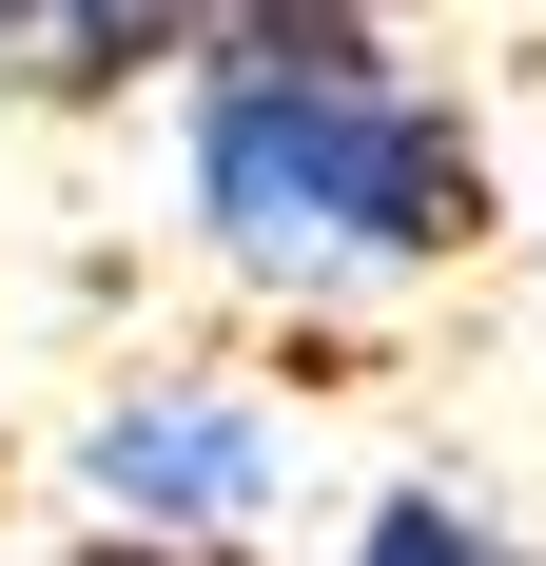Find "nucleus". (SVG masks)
Instances as JSON below:
<instances>
[{
  "label": "nucleus",
  "mask_w": 546,
  "mask_h": 566,
  "mask_svg": "<svg viewBox=\"0 0 546 566\" xmlns=\"http://www.w3.org/2000/svg\"><path fill=\"white\" fill-rule=\"evenodd\" d=\"M176 234L254 313H410L489 254V137L449 117V78H410L390 0L216 40L176 78Z\"/></svg>",
  "instance_id": "f257e3e1"
},
{
  "label": "nucleus",
  "mask_w": 546,
  "mask_h": 566,
  "mask_svg": "<svg viewBox=\"0 0 546 566\" xmlns=\"http://www.w3.org/2000/svg\"><path fill=\"white\" fill-rule=\"evenodd\" d=\"M78 527H157V547H254L293 509V391L234 352H137L78 430H59Z\"/></svg>",
  "instance_id": "f03ea898"
},
{
  "label": "nucleus",
  "mask_w": 546,
  "mask_h": 566,
  "mask_svg": "<svg viewBox=\"0 0 546 566\" xmlns=\"http://www.w3.org/2000/svg\"><path fill=\"white\" fill-rule=\"evenodd\" d=\"M216 59V0H0V98L20 117H137Z\"/></svg>",
  "instance_id": "7ed1b4c3"
},
{
  "label": "nucleus",
  "mask_w": 546,
  "mask_h": 566,
  "mask_svg": "<svg viewBox=\"0 0 546 566\" xmlns=\"http://www.w3.org/2000/svg\"><path fill=\"white\" fill-rule=\"evenodd\" d=\"M332 566H527V527L489 509V489H449V469H390L371 509H351V547Z\"/></svg>",
  "instance_id": "20e7f679"
},
{
  "label": "nucleus",
  "mask_w": 546,
  "mask_h": 566,
  "mask_svg": "<svg viewBox=\"0 0 546 566\" xmlns=\"http://www.w3.org/2000/svg\"><path fill=\"white\" fill-rule=\"evenodd\" d=\"M40 566H273V547H157V527H59Z\"/></svg>",
  "instance_id": "39448f33"
}]
</instances>
